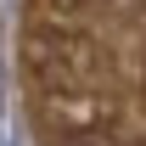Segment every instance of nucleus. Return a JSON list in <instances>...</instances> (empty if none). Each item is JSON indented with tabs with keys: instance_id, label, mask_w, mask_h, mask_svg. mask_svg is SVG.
I'll return each instance as SVG.
<instances>
[{
	"instance_id": "1",
	"label": "nucleus",
	"mask_w": 146,
	"mask_h": 146,
	"mask_svg": "<svg viewBox=\"0 0 146 146\" xmlns=\"http://www.w3.org/2000/svg\"><path fill=\"white\" fill-rule=\"evenodd\" d=\"M23 118L34 146H146V0H23Z\"/></svg>"
}]
</instances>
